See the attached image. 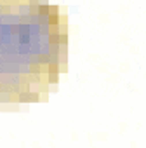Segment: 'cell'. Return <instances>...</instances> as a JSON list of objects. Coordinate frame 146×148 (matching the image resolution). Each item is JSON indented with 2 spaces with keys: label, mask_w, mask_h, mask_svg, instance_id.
<instances>
[{
  "label": "cell",
  "mask_w": 146,
  "mask_h": 148,
  "mask_svg": "<svg viewBox=\"0 0 146 148\" xmlns=\"http://www.w3.org/2000/svg\"><path fill=\"white\" fill-rule=\"evenodd\" d=\"M66 58V28L47 0H0V103L38 101Z\"/></svg>",
  "instance_id": "obj_1"
}]
</instances>
